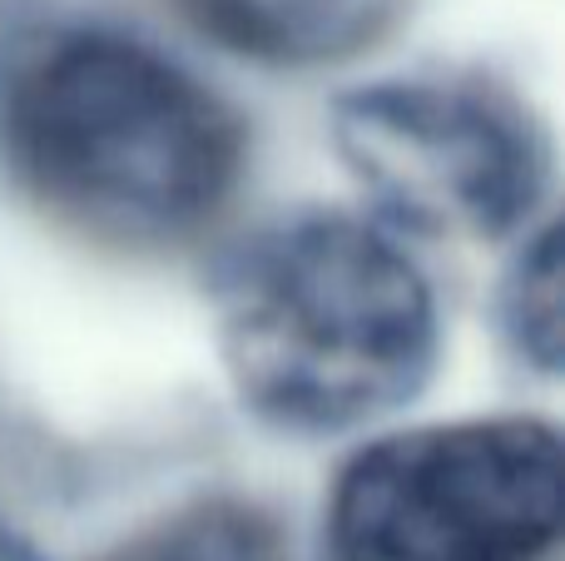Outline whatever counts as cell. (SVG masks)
<instances>
[{
	"label": "cell",
	"mask_w": 565,
	"mask_h": 561,
	"mask_svg": "<svg viewBox=\"0 0 565 561\" xmlns=\"http://www.w3.org/2000/svg\"><path fill=\"white\" fill-rule=\"evenodd\" d=\"M0 145L50 214L125 248L204 234L244 174V119L164 50L109 30L15 45Z\"/></svg>",
	"instance_id": "1"
},
{
	"label": "cell",
	"mask_w": 565,
	"mask_h": 561,
	"mask_svg": "<svg viewBox=\"0 0 565 561\" xmlns=\"http://www.w3.org/2000/svg\"><path fill=\"white\" fill-rule=\"evenodd\" d=\"M218 353L248 413L282 433H348L437 368V298L417 258L352 214H298L224 258Z\"/></svg>",
	"instance_id": "2"
},
{
	"label": "cell",
	"mask_w": 565,
	"mask_h": 561,
	"mask_svg": "<svg viewBox=\"0 0 565 561\" xmlns=\"http://www.w3.org/2000/svg\"><path fill=\"white\" fill-rule=\"evenodd\" d=\"M565 512L561 437L536 417L431 423L362 447L328 502L332 561H541Z\"/></svg>",
	"instance_id": "3"
},
{
	"label": "cell",
	"mask_w": 565,
	"mask_h": 561,
	"mask_svg": "<svg viewBox=\"0 0 565 561\" xmlns=\"http://www.w3.org/2000/svg\"><path fill=\"white\" fill-rule=\"evenodd\" d=\"M332 145L387 219L437 239H501L551 179V145L487 80H377L332 105Z\"/></svg>",
	"instance_id": "4"
},
{
	"label": "cell",
	"mask_w": 565,
	"mask_h": 561,
	"mask_svg": "<svg viewBox=\"0 0 565 561\" xmlns=\"http://www.w3.org/2000/svg\"><path fill=\"white\" fill-rule=\"evenodd\" d=\"M407 0H184V15L224 50L264 65H328L387 35Z\"/></svg>",
	"instance_id": "5"
},
{
	"label": "cell",
	"mask_w": 565,
	"mask_h": 561,
	"mask_svg": "<svg viewBox=\"0 0 565 561\" xmlns=\"http://www.w3.org/2000/svg\"><path fill=\"white\" fill-rule=\"evenodd\" d=\"M99 561H292L288 537L264 507L204 497L149 522Z\"/></svg>",
	"instance_id": "6"
},
{
	"label": "cell",
	"mask_w": 565,
	"mask_h": 561,
	"mask_svg": "<svg viewBox=\"0 0 565 561\" xmlns=\"http://www.w3.org/2000/svg\"><path fill=\"white\" fill-rule=\"evenodd\" d=\"M501 314V334L511 338L526 363L536 368H556L561 363V234L541 229L521 258L511 264L507 284L497 298Z\"/></svg>",
	"instance_id": "7"
},
{
	"label": "cell",
	"mask_w": 565,
	"mask_h": 561,
	"mask_svg": "<svg viewBox=\"0 0 565 561\" xmlns=\"http://www.w3.org/2000/svg\"><path fill=\"white\" fill-rule=\"evenodd\" d=\"M0 561H40L35 547H30L25 537H20L15 527L6 522V517H0Z\"/></svg>",
	"instance_id": "8"
}]
</instances>
